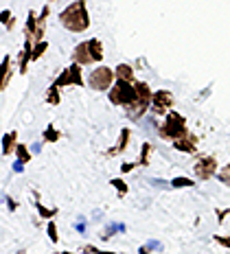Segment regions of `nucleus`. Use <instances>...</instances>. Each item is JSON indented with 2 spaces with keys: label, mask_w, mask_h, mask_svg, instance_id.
Listing matches in <instances>:
<instances>
[{
  "label": "nucleus",
  "mask_w": 230,
  "mask_h": 254,
  "mask_svg": "<svg viewBox=\"0 0 230 254\" xmlns=\"http://www.w3.org/2000/svg\"><path fill=\"white\" fill-rule=\"evenodd\" d=\"M60 20H62V24L66 26L68 31H75V33L85 31L88 29V24H90L88 11H85V2L83 0H77V2L68 4V7L60 13Z\"/></svg>",
  "instance_id": "nucleus-1"
},
{
  "label": "nucleus",
  "mask_w": 230,
  "mask_h": 254,
  "mask_svg": "<svg viewBox=\"0 0 230 254\" xmlns=\"http://www.w3.org/2000/svg\"><path fill=\"white\" fill-rule=\"evenodd\" d=\"M136 99H138L136 86H132V83L125 81V79H119V81L110 88V101L116 103V105H125L127 108V105H132Z\"/></svg>",
  "instance_id": "nucleus-2"
},
{
  "label": "nucleus",
  "mask_w": 230,
  "mask_h": 254,
  "mask_svg": "<svg viewBox=\"0 0 230 254\" xmlns=\"http://www.w3.org/2000/svg\"><path fill=\"white\" fill-rule=\"evenodd\" d=\"M160 134H162L164 138H171V140H178V138H182V136H186L184 119H182L178 112H169L162 129H160Z\"/></svg>",
  "instance_id": "nucleus-3"
},
{
  "label": "nucleus",
  "mask_w": 230,
  "mask_h": 254,
  "mask_svg": "<svg viewBox=\"0 0 230 254\" xmlns=\"http://www.w3.org/2000/svg\"><path fill=\"white\" fill-rule=\"evenodd\" d=\"M112 81H114V70H110L108 66H99L90 72V88L94 90H108L112 88Z\"/></svg>",
  "instance_id": "nucleus-4"
},
{
  "label": "nucleus",
  "mask_w": 230,
  "mask_h": 254,
  "mask_svg": "<svg viewBox=\"0 0 230 254\" xmlns=\"http://www.w3.org/2000/svg\"><path fill=\"white\" fill-rule=\"evenodd\" d=\"M81 86L83 83V79H81V70H79V64H75V66L71 68H66L64 70V75L55 81V88H60V86Z\"/></svg>",
  "instance_id": "nucleus-5"
},
{
  "label": "nucleus",
  "mask_w": 230,
  "mask_h": 254,
  "mask_svg": "<svg viewBox=\"0 0 230 254\" xmlns=\"http://www.w3.org/2000/svg\"><path fill=\"white\" fill-rule=\"evenodd\" d=\"M152 105L156 112H162V110H167L173 105V94H171L169 90H160V92H156L152 97Z\"/></svg>",
  "instance_id": "nucleus-6"
},
{
  "label": "nucleus",
  "mask_w": 230,
  "mask_h": 254,
  "mask_svg": "<svg viewBox=\"0 0 230 254\" xmlns=\"http://www.w3.org/2000/svg\"><path fill=\"white\" fill-rule=\"evenodd\" d=\"M215 169H217L215 158H200V160H197V165H195V173L202 180H206V178H211L213 173H215Z\"/></svg>",
  "instance_id": "nucleus-7"
},
{
  "label": "nucleus",
  "mask_w": 230,
  "mask_h": 254,
  "mask_svg": "<svg viewBox=\"0 0 230 254\" xmlns=\"http://www.w3.org/2000/svg\"><path fill=\"white\" fill-rule=\"evenodd\" d=\"M73 60H75V64H92L94 62L92 53H90V42H83V44H79L77 49H75Z\"/></svg>",
  "instance_id": "nucleus-8"
},
{
  "label": "nucleus",
  "mask_w": 230,
  "mask_h": 254,
  "mask_svg": "<svg viewBox=\"0 0 230 254\" xmlns=\"http://www.w3.org/2000/svg\"><path fill=\"white\" fill-rule=\"evenodd\" d=\"M175 147H178V149H182V151H193V149H195V138L186 134V136H182V138L175 140Z\"/></svg>",
  "instance_id": "nucleus-9"
},
{
  "label": "nucleus",
  "mask_w": 230,
  "mask_h": 254,
  "mask_svg": "<svg viewBox=\"0 0 230 254\" xmlns=\"http://www.w3.org/2000/svg\"><path fill=\"white\" fill-rule=\"evenodd\" d=\"M90 42V53H92L94 62H101L103 60V46H101L99 40H88Z\"/></svg>",
  "instance_id": "nucleus-10"
},
{
  "label": "nucleus",
  "mask_w": 230,
  "mask_h": 254,
  "mask_svg": "<svg viewBox=\"0 0 230 254\" xmlns=\"http://www.w3.org/2000/svg\"><path fill=\"white\" fill-rule=\"evenodd\" d=\"M116 77H119V79H125V81H132V79H134V72H132V68L127 66V64H121V66L116 68Z\"/></svg>",
  "instance_id": "nucleus-11"
},
{
  "label": "nucleus",
  "mask_w": 230,
  "mask_h": 254,
  "mask_svg": "<svg viewBox=\"0 0 230 254\" xmlns=\"http://www.w3.org/2000/svg\"><path fill=\"white\" fill-rule=\"evenodd\" d=\"M13 142H15V131H9V134L2 138V151L7 153V156L13 151Z\"/></svg>",
  "instance_id": "nucleus-12"
},
{
  "label": "nucleus",
  "mask_w": 230,
  "mask_h": 254,
  "mask_svg": "<svg viewBox=\"0 0 230 254\" xmlns=\"http://www.w3.org/2000/svg\"><path fill=\"white\" fill-rule=\"evenodd\" d=\"M171 184H173L175 189H180V187H193V180H186V178H175Z\"/></svg>",
  "instance_id": "nucleus-13"
},
{
  "label": "nucleus",
  "mask_w": 230,
  "mask_h": 254,
  "mask_svg": "<svg viewBox=\"0 0 230 254\" xmlns=\"http://www.w3.org/2000/svg\"><path fill=\"white\" fill-rule=\"evenodd\" d=\"M46 99H49V103H53V105L60 103V92H57V88H55V86L51 88V92H49V97H46Z\"/></svg>",
  "instance_id": "nucleus-14"
},
{
  "label": "nucleus",
  "mask_w": 230,
  "mask_h": 254,
  "mask_svg": "<svg viewBox=\"0 0 230 254\" xmlns=\"http://www.w3.org/2000/svg\"><path fill=\"white\" fill-rule=\"evenodd\" d=\"M219 180H222V182L224 184H230V165L226 167V169H222V173H219V176H217Z\"/></svg>",
  "instance_id": "nucleus-15"
},
{
  "label": "nucleus",
  "mask_w": 230,
  "mask_h": 254,
  "mask_svg": "<svg viewBox=\"0 0 230 254\" xmlns=\"http://www.w3.org/2000/svg\"><path fill=\"white\" fill-rule=\"evenodd\" d=\"M15 151H18V156H20V162H26V160H29V151H26L24 145H18V149H15Z\"/></svg>",
  "instance_id": "nucleus-16"
},
{
  "label": "nucleus",
  "mask_w": 230,
  "mask_h": 254,
  "mask_svg": "<svg viewBox=\"0 0 230 254\" xmlns=\"http://www.w3.org/2000/svg\"><path fill=\"white\" fill-rule=\"evenodd\" d=\"M44 138H46V140H57V138H60V134H57L53 127H49V129L44 131Z\"/></svg>",
  "instance_id": "nucleus-17"
},
{
  "label": "nucleus",
  "mask_w": 230,
  "mask_h": 254,
  "mask_svg": "<svg viewBox=\"0 0 230 254\" xmlns=\"http://www.w3.org/2000/svg\"><path fill=\"white\" fill-rule=\"evenodd\" d=\"M112 187L119 189V190H121V195H125V193H127V187L121 182V180H112Z\"/></svg>",
  "instance_id": "nucleus-18"
},
{
  "label": "nucleus",
  "mask_w": 230,
  "mask_h": 254,
  "mask_svg": "<svg viewBox=\"0 0 230 254\" xmlns=\"http://www.w3.org/2000/svg\"><path fill=\"white\" fill-rule=\"evenodd\" d=\"M42 51H46V42H42L40 46H35V51H33V57H31V60H37V57L42 55Z\"/></svg>",
  "instance_id": "nucleus-19"
},
{
  "label": "nucleus",
  "mask_w": 230,
  "mask_h": 254,
  "mask_svg": "<svg viewBox=\"0 0 230 254\" xmlns=\"http://www.w3.org/2000/svg\"><path fill=\"white\" fill-rule=\"evenodd\" d=\"M49 237L53 243H57V230H55V224H49Z\"/></svg>",
  "instance_id": "nucleus-20"
},
{
  "label": "nucleus",
  "mask_w": 230,
  "mask_h": 254,
  "mask_svg": "<svg viewBox=\"0 0 230 254\" xmlns=\"http://www.w3.org/2000/svg\"><path fill=\"white\" fill-rule=\"evenodd\" d=\"M215 241L224 248H230V237H215Z\"/></svg>",
  "instance_id": "nucleus-21"
}]
</instances>
